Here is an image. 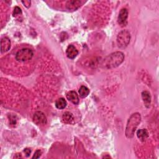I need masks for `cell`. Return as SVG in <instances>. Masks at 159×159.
I'll use <instances>...</instances> for the list:
<instances>
[{
  "label": "cell",
  "instance_id": "6da1fadb",
  "mask_svg": "<svg viewBox=\"0 0 159 159\" xmlns=\"http://www.w3.org/2000/svg\"><path fill=\"white\" fill-rule=\"evenodd\" d=\"M124 60L122 52H115L107 56L102 61V66L107 69H112L119 66Z\"/></svg>",
  "mask_w": 159,
  "mask_h": 159
},
{
  "label": "cell",
  "instance_id": "7a4b0ae2",
  "mask_svg": "<svg viewBox=\"0 0 159 159\" xmlns=\"http://www.w3.org/2000/svg\"><path fill=\"white\" fill-rule=\"evenodd\" d=\"M141 115L139 112L132 114L129 118L125 128V135L127 138L130 139L134 137L137 127L141 122Z\"/></svg>",
  "mask_w": 159,
  "mask_h": 159
},
{
  "label": "cell",
  "instance_id": "3957f363",
  "mask_svg": "<svg viewBox=\"0 0 159 159\" xmlns=\"http://www.w3.org/2000/svg\"><path fill=\"white\" fill-rule=\"evenodd\" d=\"M117 44L120 48H126L130 41V34L127 30H121L117 36Z\"/></svg>",
  "mask_w": 159,
  "mask_h": 159
},
{
  "label": "cell",
  "instance_id": "277c9868",
  "mask_svg": "<svg viewBox=\"0 0 159 159\" xmlns=\"http://www.w3.org/2000/svg\"><path fill=\"white\" fill-rule=\"evenodd\" d=\"M34 52L29 48H22L16 54V60L19 62H25L31 60L33 57Z\"/></svg>",
  "mask_w": 159,
  "mask_h": 159
},
{
  "label": "cell",
  "instance_id": "5b68a950",
  "mask_svg": "<svg viewBox=\"0 0 159 159\" xmlns=\"http://www.w3.org/2000/svg\"><path fill=\"white\" fill-rule=\"evenodd\" d=\"M33 121L37 125H44L47 123V119L43 112L36 111L33 116Z\"/></svg>",
  "mask_w": 159,
  "mask_h": 159
},
{
  "label": "cell",
  "instance_id": "8992f818",
  "mask_svg": "<svg viewBox=\"0 0 159 159\" xmlns=\"http://www.w3.org/2000/svg\"><path fill=\"white\" fill-rule=\"evenodd\" d=\"M128 17V11L126 8H122L119 13L117 17V22L121 27H124L127 24Z\"/></svg>",
  "mask_w": 159,
  "mask_h": 159
},
{
  "label": "cell",
  "instance_id": "52a82bcc",
  "mask_svg": "<svg viewBox=\"0 0 159 159\" xmlns=\"http://www.w3.org/2000/svg\"><path fill=\"white\" fill-rule=\"evenodd\" d=\"M11 48V40L7 37H4L2 38L1 40V51L2 53L7 52Z\"/></svg>",
  "mask_w": 159,
  "mask_h": 159
},
{
  "label": "cell",
  "instance_id": "ba28073f",
  "mask_svg": "<svg viewBox=\"0 0 159 159\" xmlns=\"http://www.w3.org/2000/svg\"><path fill=\"white\" fill-rule=\"evenodd\" d=\"M66 54L68 58L74 59L78 54V51L75 46L73 45H70L68 46L66 50Z\"/></svg>",
  "mask_w": 159,
  "mask_h": 159
},
{
  "label": "cell",
  "instance_id": "9c48e42d",
  "mask_svg": "<svg viewBox=\"0 0 159 159\" xmlns=\"http://www.w3.org/2000/svg\"><path fill=\"white\" fill-rule=\"evenodd\" d=\"M81 5V1H68L66 3V7L69 11H75L78 9Z\"/></svg>",
  "mask_w": 159,
  "mask_h": 159
},
{
  "label": "cell",
  "instance_id": "30bf717a",
  "mask_svg": "<svg viewBox=\"0 0 159 159\" xmlns=\"http://www.w3.org/2000/svg\"><path fill=\"white\" fill-rule=\"evenodd\" d=\"M66 98L74 104H78L79 102V97L75 91H70L66 94Z\"/></svg>",
  "mask_w": 159,
  "mask_h": 159
},
{
  "label": "cell",
  "instance_id": "8fae6325",
  "mask_svg": "<svg viewBox=\"0 0 159 159\" xmlns=\"http://www.w3.org/2000/svg\"><path fill=\"white\" fill-rule=\"evenodd\" d=\"M137 136L142 142H145L148 137V133L147 129H140L137 132Z\"/></svg>",
  "mask_w": 159,
  "mask_h": 159
},
{
  "label": "cell",
  "instance_id": "7c38bea8",
  "mask_svg": "<svg viewBox=\"0 0 159 159\" xmlns=\"http://www.w3.org/2000/svg\"><path fill=\"white\" fill-rule=\"evenodd\" d=\"M142 98L145 103V105L147 107H148L150 104V102H151V96H150L149 92H148L147 91H143L142 93Z\"/></svg>",
  "mask_w": 159,
  "mask_h": 159
},
{
  "label": "cell",
  "instance_id": "4fadbf2b",
  "mask_svg": "<svg viewBox=\"0 0 159 159\" xmlns=\"http://www.w3.org/2000/svg\"><path fill=\"white\" fill-rule=\"evenodd\" d=\"M62 119H63V122H65V123L70 124V123L73 122V121L74 120V117H73V114L71 113H70V112H65L63 113V114L62 116Z\"/></svg>",
  "mask_w": 159,
  "mask_h": 159
},
{
  "label": "cell",
  "instance_id": "5bb4252c",
  "mask_svg": "<svg viewBox=\"0 0 159 159\" xmlns=\"http://www.w3.org/2000/svg\"><path fill=\"white\" fill-rule=\"evenodd\" d=\"M55 106L58 109H63L66 106V101L63 98H58L55 102Z\"/></svg>",
  "mask_w": 159,
  "mask_h": 159
},
{
  "label": "cell",
  "instance_id": "9a60e30c",
  "mask_svg": "<svg viewBox=\"0 0 159 159\" xmlns=\"http://www.w3.org/2000/svg\"><path fill=\"white\" fill-rule=\"evenodd\" d=\"M89 89L86 87V86H81L80 88V89H79V94L80 96V97L84 98H86V96H88V95L89 94Z\"/></svg>",
  "mask_w": 159,
  "mask_h": 159
},
{
  "label": "cell",
  "instance_id": "2e32d148",
  "mask_svg": "<svg viewBox=\"0 0 159 159\" xmlns=\"http://www.w3.org/2000/svg\"><path fill=\"white\" fill-rule=\"evenodd\" d=\"M22 14V11L20 9V8L18 6H16L14 9V11H13V16H17L18 15H20Z\"/></svg>",
  "mask_w": 159,
  "mask_h": 159
},
{
  "label": "cell",
  "instance_id": "e0dca14e",
  "mask_svg": "<svg viewBox=\"0 0 159 159\" xmlns=\"http://www.w3.org/2000/svg\"><path fill=\"white\" fill-rule=\"evenodd\" d=\"M41 154H42V152L40 150H37L35 151V152L34 153V154L32 157V158H35H35H39L41 156Z\"/></svg>",
  "mask_w": 159,
  "mask_h": 159
},
{
  "label": "cell",
  "instance_id": "ac0fdd59",
  "mask_svg": "<svg viewBox=\"0 0 159 159\" xmlns=\"http://www.w3.org/2000/svg\"><path fill=\"white\" fill-rule=\"evenodd\" d=\"M9 123L11 124V125H16V119H15L14 116H11L9 118Z\"/></svg>",
  "mask_w": 159,
  "mask_h": 159
},
{
  "label": "cell",
  "instance_id": "d6986e66",
  "mask_svg": "<svg viewBox=\"0 0 159 159\" xmlns=\"http://www.w3.org/2000/svg\"><path fill=\"white\" fill-rule=\"evenodd\" d=\"M22 2L23 3L24 6H25L26 7H29L30 6V1H22Z\"/></svg>",
  "mask_w": 159,
  "mask_h": 159
},
{
  "label": "cell",
  "instance_id": "ffe728a7",
  "mask_svg": "<svg viewBox=\"0 0 159 159\" xmlns=\"http://www.w3.org/2000/svg\"><path fill=\"white\" fill-rule=\"evenodd\" d=\"M24 152H25V153L26 157H27L30 155V153H31L30 149V148H25V150H24Z\"/></svg>",
  "mask_w": 159,
  "mask_h": 159
}]
</instances>
